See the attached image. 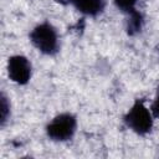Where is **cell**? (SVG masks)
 Returning <instances> with one entry per match:
<instances>
[{
	"label": "cell",
	"instance_id": "cell-8",
	"mask_svg": "<svg viewBox=\"0 0 159 159\" xmlns=\"http://www.w3.org/2000/svg\"><path fill=\"white\" fill-rule=\"evenodd\" d=\"M9 113H10V104L7 102V98L2 94L1 96V125H4L5 122L7 120Z\"/></svg>",
	"mask_w": 159,
	"mask_h": 159
},
{
	"label": "cell",
	"instance_id": "cell-5",
	"mask_svg": "<svg viewBox=\"0 0 159 159\" xmlns=\"http://www.w3.org/2000/svg\"><path fill=\"white\" fill-rule=\"evenodd\" d=\"M71 2L83 14L94 16L102 11L104 0H71Z\"/></svg>",
	"mask_w": 159,
	"mask_h": 159
},
{
	"label": "cell",
	"instance_id": "cell-6",
	"mask_svg": "<svg viewBox=\"0 0 159 159\" xmlns=\"http://www.w3.org/2000/svg\"><path fill=\"white\" fill-rule=\"evenodd\" d=\"M128 14H129V19H128V25H127V31L129 35H134L138 31H140L142 24H143V17L135 10H133Z\"/></svg>",
	"mask_w": 159,
	"mask_h": 159
},
{
	"label": "cell",
	"instance_id": "cell-2",
	"mask_svg": "<svg viewBox=\"0 0 159 159\" xmlns=\"http://www.w3.org/2000/svg\"><path fill=\"white\" fill-rule=\"evenodd\" d=\"M124 122L132 130H134L137 134H140V135L149 133L153 127L152 114L148 111V108L144 106L143 101H139V99L135 101L133 107L125 114Z\"/></svg>",
	"mask_w": 159,
	"mask_h": 159
},
{
	"label": "cell",
	"instance_id": "cell-7",
	"mask_svg": "<svg viewBox=\"0 0 159 159\" xmlns=\"http://www.w3.org/2000/svg\"><path fill=\"white\" fill-rule=\"evenodd\" d=\"M114 2L122 11L130 12L134 10V5H135L137 0H114Z\"/></svg>",
	"mask_w": 159,
	"mask_h": 159
},
{
	"label": "cell",
	"instance_id": "cell-4",
	"mask_svg": "<svg viewBox=\"0 0 159 159\" xmlns=\"http://www.w3.org/2000/svg\"><path fill=\"white\" fill-rule=\"evenodd\" d=\"M7 72L9 77L14 82L19 84H26L31 77V65L26 57L16 55L9 58Z\"/></svg>",
	"mask_w": 159,
	"mask_h": 159
},
{
	"label": "cell",
	"instance_id": "cell-9",
	"mask_svg": "<svg viewBox=\"0 0 159 159\" xmlns=\"http://www.w3.org/2000/svg\"><path fill=\"white\" fill-rule=\"evenodd\" d=\"M152 111H153L154 116H155L157 118H159V87H158V91H157L155 101H154L153 104H152Z\"/></svg>",
	"mask_w": 159,
	"mask_h": 159
},
{
	"label": "cell",
	"instance_id": "cell-3",
	"mask_svg": "<svg viewBox=\"0 0 159 159\" xmlns=\"http://www.w3.org/2000/svg\"><path fill=\"white\" fill-rule=\"evenodd\" d=\"M76 130V118L70 113H63L52 119L47 125V135L53 140H68L72 138Z\"/></svg>",
	"mask_w": 159,
	"mask_h": 159
},
{
	"label": "cell",
	"instance_id": "cell-1",
	"mask_svg": "<svg viewBox=\"0 0 159 159\" xmlns=\"http://www.w3.org/2000/svg\"><path fill=\"white\" fill-rule=\"evenodd\" d=\"M30 40L34 46L42 53L53 55L58 48V40L56 30L48 22H43L36 26L30 34Z\"/></svg>",
	"mask_w": 159,
	"mask_h": 159
}]
</instances>
